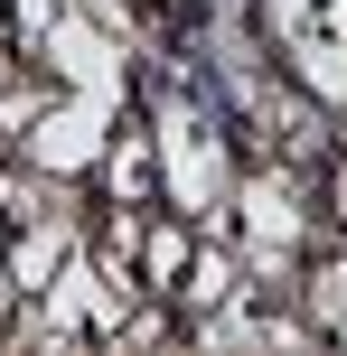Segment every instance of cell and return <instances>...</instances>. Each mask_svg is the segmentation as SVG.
<instances>
[{
  "mask_svg": "<svg viewBox=\"0 0 347 356\" xmlns=\"http://www.w3.org/2000/svg\"><path fill=\"white\" fill-rule=\"evenodd\" d=\"M273 29L291 47L300 85L319 104H347V0H273Z\"/></svg>",
  "mask_w": 347,
  "mask_h": 356,
  "instance_id": "obj_1",
  "label": "cell"
},
{
  "mask_svg": "<svg viewBox=\"0 0 347 356\" xmlns=\"http://www.w3.org/2000/svg\"><path fill=\"white\" fill-rule=\"evenodd\" d=\"M160 160H169V197H179L188 216H207L225 197V160H216V141H207L188 113H160Z\"/></svg>",
  "mask_w": 347,
  "mask_h": 356,
  "instance_id": "obj_2",
  "label": "cell"
},
{
  "mask_svg": "<svg viewBox=\"0 0 347 356\" xmlns=\"http://www.w3.org/2000/svg\"><path fill=\"white\" fill-rule=\"evenodd\" d=\"M47 66L66 75L75 94H104V104H122V56H113L104 19H56V29H47Z\"/></svg>",
  "mask_w": 347,
  "mask_h": 356,
  "instance_id": "obj_3",
  "label": "cell"
},
{
  "mask_svg": "<svg viewBox=\"0 0 347 356\" xmlns=\"http://www.w3.org/2000/svg\"><path fill=\"white\" fill-rule=\"evenodd\" d=\"M122 104H104V94H75V104H56V113H29V150L47 169H85L94 150H104V122Z\"/></svg>",
  "mask_w": 347,
  "mask_h": 356,
  "instance_id": "obj_4",
  "label": "cell"
},
{
  "mask_svg": "<svg viewBox=\"0 0 347 356\" xmlns=\"http://www.w3.org/2000/svg\"><path fill=\"white\" fill-rule=\"evenodd\" d=\"M244 234H254V263L273 272L282 253L300 244V207H291V188H273V178H263V188H244Z\"/></svg>",
  "mask_w": 347,
  "mask_h": 356,
  "instance_id": "obj_5",
  "label": "cell"
},
{
  "mask_svg": "<svg viewBox=\"0 0 347 356\" xmlns=\"http://www.w3.org/2000/svg\"><path fill=\"white\" fill-rule=\"evenodd\" d=\"M47 272H66V225H38L10 244V291H47Z\"/></svg>",
  "mask_w": 347,
  "mask_h": 356,
  "instance_id": "obj_6",
  "label": "cell"
},
{
  "mask_svg": "<svg viewBox=\"0 0 347 356\" xmlns=\"http://www.w3.org/2000/svg\"><path fill=\"white\" fill-rule=\"evenodd\" d=\"M310 291H319V319H329V328H347V272H319Z\"/></svg>",
  "mask_w": 347,
  "mask_h": 356,
  "instance_id": "obj_7",
  "label": "cell"
}]
</instances>
